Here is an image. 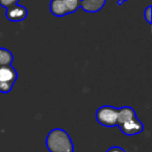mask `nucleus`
<instances>
[{"label": "nucleus", "mask_w": 152, "mask_h": 152, "mask_svg": "<svg viewBox=\"0 0 152 152\" xmlns=\"http://www.w3.org/2000/svg\"><path fill=\"white\" fill-rule=\"evenodd\" d=\"M13 85H10V83H0V93L2 94H7L13 90Z\"/></svg>", "instance_id": "11"}, {"label": "nucleus", "mask_w": 152, "mask_h": 152, "mask_svg": "<svg viewBox=\"0 0 152 152\" xmlns=\"http://www.w3.org/2000/svg\"><path fill=\"white\" fill-rule=\"evenodd\" d=\"M121 131L124 133L125 135H137L141 133L144 130V125L137 117L130 119V120L126 121L123 124L119 125Z\"/></svg>", "instance_id": "4"}, {"label": "nucleus", "mask_w": 152, "mask_h": 152, "mask_svg": "<svg viewBox=\"0 0 152 152\" xmlns=\"http://www.w3.org/2000/svg\"><path fill=\"white\" fill-rule=\"evenodd\" d=\"M80 3L81 0H51L49 10L55 17H64L75 13L80 7Z\"/></svg>", "instance_id": "2"}, {"label": "nucleus", "mask_w": 152, "mask_h": 152, "mask_svg": "<svg viewBox=\"0 0 152 152\" xmlns=\"http://www.w3.org/2000/svg\"><path fill=\"white\" fill-rule=\"evenodd\" d=\"M125 1H128V0H118V1H117V4H118V5H122L123 3L125 2Z\"/></svg>", "instance_id": "14"}, {"label": "nucleus", "mask_w": 152, "mask_h": 152, "mask_svg": "<svg viewBox=\"0 0 152 152\" xmlns=\"http://www.w3.org/2000/svg\"><path fill=\"white\" fill-rule=\"evenodd\" d=\"M46 147L49 152H74L71 137L61 128H54L49 131L46 137Z\"/></svg>", "instance_id": "1"}, {"label": "nucleus", "mask_w": 152, "mask_h": 152, "mask_svg": "<svg viewBox=\"0 0 152 152\" xmlns=\"http://www.w3.org/2000/svg\"><path fill=\"white\" fill-rule=\"evenodd\" d=\"M106 0H81L80 7L87 13H97L104 7Z\"/></svg>", "instance_id": "7"}, {"label": "nucleus", "mask_w": 152, "mask_h": 152, "mask_svg": "<svg viewBox=\"0 0 152 152\" xmlns=\"http://www.w3.org/2000/svg\"><path fill=\"white\" fill-rule=\"evenodd\" d=\"M18 78V73L12 65L0 67V83L13 85Z\"/></svg>", "instance_id": "6"}, {"label": "nucleus", "mask_w": 152, "mask_h": 152, "mask_svg": "<svg viewBox=\"0 0 152 152\" xmlns=\"http://www.w3.org/2000/svg\"><path fill=\"white\" fill-rule=\"evenodd\" d=\"M96 120L102 126H118V108L110 105L100 106L96 112Z\"/></svg>", "instance_id": "3"}, {"label": "nucleus", "mask_w": 152, "mask_h": 152, "mask_svg": "<svg viewBox=\"0 0 152 152\" xmlns=\"http://www.w3.org/2000/svg\"><path fill=\"white\" fill-rule=\"evenodd\" d=\"M14 61V55L10 50L0 47V67L12 65Z\"/></svg>", "instance_id": "9"}, {"label": "nucleus", "mask_w": 152, "mask_h": 152, "mask_svg": "<svg viewBox=\"0 0 152 152\" xmlns=\"http://www.w3.org/2000/svg\"><path fill=\"white\" fill-rule=\"evenodd\" d=\"M19 0H0V5L4 9H10V7H16Z\"/></svg>", "instance_id": "10"}, {"label": "nucleus", "mask_w": 152, "mask_h": 152, "mask_svg": "<svg viewBox=\"0 0 152 152\" xmlns=\"http://www.w3.org/2000/svg\"><path fill=\"white\" fill-rule=\"evenodd\" d=\"M151 10H152V5H149V7L146 9L145 13H144V17H145V20L148 22V24H152V16H151Z\"/></svg>", "instance_id": "12"}, {"label": "nucleus", "mask_w": 152, "mask_h": 152, "mask_svg": "<svg viewBox=\"0 0 152 152\" xmlns=\"http://www.w3.org/2000/svg\"><path fill=\"white\" fill-rule=\"evenodd\" d=\"M137 117L135 110L130 106H123V107L118 110V126L126 121L130 120V119Z\"/></svg>", "instance_id": "8"}, {"label": "nucleus", "mask_w": 152, "mask_h": 152, "mask_svg": "<svg viewBox=\"0 0 152 152\" xmlns=\"http://www.w3.org/2000/svg\"><path fill=\"white\" fill-rule=\"evenodd\" d=\"M28 15L27 9L23 5H16V7L7 9L5 17L11 22H21L26 19Z\"/></svg>", "instance_id": "5"}, {"label": "nucleus", "mask_w": 152, "mask_h": 152, "mask_svg": "<svg viewBox=\"0 0 152 152\" xmlns=\"http://www.w3.org/2000/svg\"><path fill=\"white\" fill-rule=\"evenodd\" d=\"M106 152H126L122 147H119V146H113V147L108 148Z\"/></svg>", "instance_id": "13"}]
</instances>
